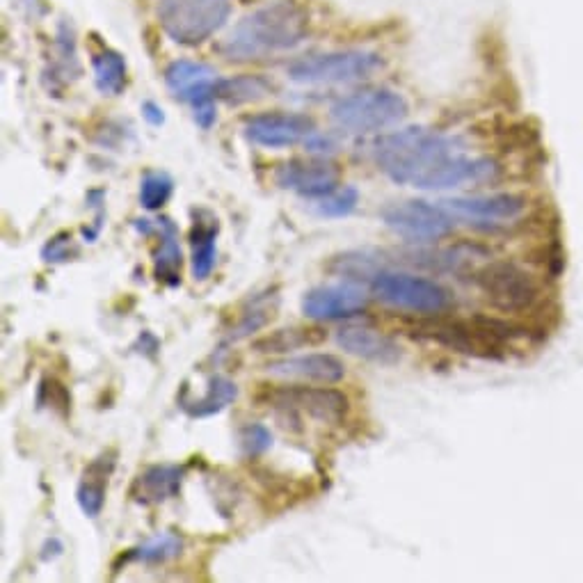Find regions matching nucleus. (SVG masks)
I'll use <instances>...</instances> for the list:
<instances>
[{
  "mask_svg": "<svg viewBox=\"0 0 583 583\" xmlns=\"http://www.w3.org/2000/svg\"><path fill=\"white\" fill-rule=\"evenodd\" d=\"M316 133V122L300 113H266L245 122V138L252 145L282 149L307 142Z\"/></svg>",
  "mask_w": 583,
  "mask_h": 583,
  "instance_id": "obj_11",
  "label": "nucleus"
},
{
  "mask_svg": "<svg viewBox=\"0 0 583 583\" xmlns=\"http://www.w3.org/2000/svg\"><path fill=\"white\" fill-rule=\"evenodd\" d=\"M62 554V542L58 538H51L44 542L42 547V561H53L55 556Z\"/></svg>",
  "mask_w": 583,
  "mask_h": 583,
  "instance_id": "obj_34",
  "label": "nucleus"
},
{
  "mask_svg": "<svg viewBox=\"0 0 583 583\" xmlns=\"http://www.w3.org/2000/svg\"><path fill=\"white\" fill-rule=\"evenodd\" d=\"M231 0H158L165 35L181 46H199L225 26Z\"/></svg>",
  "mask_w": 583,
  "mask_h": 583,
  "instance_id": "obj_5",
  "label": "nucleus"
},
{
  "mask_svg": "<svg viewBox=\"0 0 583 583\" xmlns=\"http://www.w3.org/2000/svg\"><path fill=\"white\" fill-rule=\"evenodd\" d=\"M337 343L346 350V353L362 357L366 362L391 366L401 362V346L387 337V334H380L378 330H371V327L364 325H346L337 332Z\"/></svg>",
  "mask_w": 583,
  "mask_h": 583,
  "instance_id": "obj_16",
  "label": "nucleus"
},
{
  "mask_svg": "<svg viewBox=\"0 0 583 583\" xmlns=\"http://www.w3.org/2000/svg\"><path fill=\"white\" fill-rule=\"evenodd\" d=\"M94 85L103 97H119L126 87V60L113 49H101L92 55Z\"/></svg>",
  "mask_w": 583,
  "mask_h": 583,
  "instance_id": "obj_25",
  "label": "nucleus"
},
{
  "mask_svg": "<svg viewBox=\"0 0 583 583\" xmlns=\"http://www.w3.org/2000/svg\"><path fill=\"white\" fill-rule=\"evenodd\" d=\"M131 350L133 353H140L142 357H147V359H156L158 353H161V341L156 339V334H151L149 330H145V332H140L138 339H135Z\"/></svg>",
  "mask_w": 583,
  "mask_h": 583,
  "instance_id": "obj_32",
  "label": "nucleus"
},
{
  "mask_svg": "<svg viewBox=\"0 0 583 583\" xmlns=\"http://www.w3.org/2000/svg\"><path fill=\"white\" fill-rule=\"evenodd\" d=\"M407 110L410 108L403 94L378 87V90H362L339 99L330 108V119L339 131L378 133L401 124Z\"/></svg>",
  "mask_w": 583,
  "mask_h": 583,
  "instance_id": "obj_3",
  "label": "nucleus"
},
{
  "mask_svg": "<svg viewBox=\"0 0 583 583\" xmlns=\"http://www.w3.org/2000/svg\"><path fill=\"white\" fill-rule=\"evenodd\" d=\"M311 211L321 218H348L350 213H355L359 204V190L353 186L337 188L334 193L325 195L321 199H311Z\"/></svg>",
  "mask_w": 583,
  "mask_h": 583,
  "instance_id": "obj_28",
  "label": "nucleus"
},
{
  "mask_svg": "<svg viewBox=\"0 0 583 583\" xmlns=\"http://www.w3.org/2000/svg\"><path fill=\"white\" fill-rule=\"evenodd\" d=\"M375 165L382 174L417 190L442 193L462 186H481L499 177V167L490 158L467 156L453 135L428 131L423 126L380 135L373 145Z\"/></svg>",
  "mask_w": 583,
  "mask_h": 583,
  "instance_id": "obj_1",
  "label": "nucleus"
},
{
  "mask_svg": "<svg viewBox=\"0 0 583 583\" xmlns=\"http://www.w3.org/2000/svg\"><path fill=\"white\" fill-rule=\"evenodd\" d=\"M218 99L241 106V103L259 101L270 94V83L261 76H236V78H218L215 85Z\"/></svg>",
  "mask_w": 583,
  "mask_h": 583,
  "instance_id": "obj_26",
  "label": "nucleus"
},
{
  "mask_svg": "<svg viewBox=\"0 0 583 583\" xmlns=\"http://www.w3.org/2000/svg\"><path fill=\"white\" fill-rule=\"evenodd\" d=\"M115 467H117V451H103L83 469V476L76 487V501L85 517L97 519L101 515L103 506H106L108 483Z\"/></svg>",
  "mask_w": 583,
  "mask_h": 583,
  "instance_id": "obj_18",
  "label": "nucleus"
},
{
  "mask_svg": "<svg viewBox=\"0 0 583 583\" xmlns=\"http://www.w3.org/2000/svg\"><path fill=\"white\" fill-rule=\"evenodd\" d=\"M273 446V433L263 423H247L238 430V449L245 458H259Z\"/></svg>",
  "mask_w": 583,
  "mask_h": 583,
  "instance_id": "obj_29",
  "label": "nucleus"
},
{
  "mask_svg": "<svg viewBox=\"0 0 583 583\" xmlns=\"http://www.w3.org/2000/svg\"><path fill=\"white\" fill-rule=\"evenodd\" d=\"M371 295L382 305L421 316H439L451 307V293L428 277L401 270H378L369 282Z\"/></svg>",
  "mask_w": 583,
  "mask_h": 583,
  "instance_id": "obj_4",
  "label": "nucleus"
},
{
  "mask_svg": "<svg viewBox=\"0 0 583 583\" xmlns=\"http://www.w3.org/2000/svg\"><path fill=\"white\" fill-rule=\"evenodd\" d=\"M263 403L282 414H307L309 419L327 426H339L350 412V401L339 389L330 387H277L268 389Z\"/></svg>",
  "mask_w": 583,
  "mask_h": 583,
  "instance_id": "obj_8",
  "label": "nucleus"
},
{
  "mask_svg": "<svg viewBox=\"0 0 583 583\" xmlns=\"http://www.w3.org/2000/svg\"><path fill=\"white\" fill-rule=\"evenodd\" d=\"M309 33V14L295 0H275L247 14L222 42L220 53L231 62L263 60L291 51Z\"/></svg>",
  "mask_w": 583,
  "mask_h": 583,
  "instance_id": "obj_2",
  "label": "nucleus"
},
{
  "mask_svg": "<svg viewBox=\"0 0 583 583\" xmlns=\"http://www.w3.org/2000/svg\"><path fill=\"white\" fill-rule=\"evenodd\" d=\"M277 307H279L277 289H266L263 293L252 295V298L245 302L241 316H238V323L229 330L225 346H229V343H238L241 339L252 337V334L263 330V327L277 316Z\"/></svg>",
  "mask_w": 583,
  "mask_h": 583,
  "instance_id": "obj_22",
  "label": "nucleus"
},
{
  "mask_svg": "<svg viewBox=\"0 0 583 583\" xmlns=\"http://www.w3.org/2000/svg\"><path fill=\"white\" fill-rule=\"evenodd\" d=\"M385 227L410 243H437L453 231L455 218L442 204H430L423 199L389 204L380 211Z\"/></svg>",
  "mask_w": 583,
  "mask_h": 583,
  "instance_id": "obj_7",
  "label": "nucleus"
},
{
  "mask_svg": "<svg viewBox=\"0 0 583 583\" xmlns=\"http://www.w3.org/2000/svg\"><path fill=\"white\" fill-rule=\"evenodd\" d=\"M236 396L238 387L234 380H229L227 375H211L202 396L188 398V394H181L179 405L190 419H209L215 417V414L225 412L236 401Z\"/></svg>",
  "mask_w": 583,
  "mask_h": 583,
  "instance_id": "obj_21",
  "label": "nucleus"
},
{
  "mask_svg": "<svg viewBox=\"0 0 583 583\" xmlns=\"http://www.w3.org/2000/svg\"><path fill=\"white\" fill-rule=\"evenodd\" d=\"M165 85L174 97L190 103V108L218 99V94H215L218 74H215L213 67L204 65V62L193 60L172 62L165 71Z\"/></svg>",
  "mask_w": 583,
  "mask_h": 583,
  "instance_id": "obj_14",
  "label": "nucleus"
},
{
  "mask_svg": "<svg viewBox=\"0 0 583 583\" xmlns=\"http://www.w3.org/2000/svg\"><path fill=\"white\" fill-rule=\"evenodd\" d=\"M369 307V295L355 282L316 286L302 298V314L311 321H341Z\"/></svg>",
  "mask_w": 583,
  "mask_h": 583,
  "instance_id": "obj_12",
  "label": "nucleus"
},
{
  "mask_svg": "<svg viewBox=\"0 0 583 583\" xmlns=\"http://www.w3.org/2000/svg\"><path fill=\"white\" fill-rule=\"evenodd\" d=\"M37 403H39V407L49 405L51 410L55 414H60L62 419H67L69 412H71V394L67 391V387L55 378H44L42 382H39Z\"/></svg>",
  "mask_w": 583,
  "mask_h": 583,
  "instance_id": "obj_31",
  "label": "nucleus"
},
{
  "mask_svg": "<svg viewBox=\"0 0 583 583\" xmlns=\"http://www.w3.org/2000/svg\"><path fill=\"white\" fill-rule=\"evenodd\" d=\"M186 474V465H151L142 469L133 481L131 497L140 506H158V503L177 499Z\"/></svg>",
  "mask_w": 583,
  "mask_h": 583,
  "instance_id": "obj_17",
  "label": "nucleus"
},
{
  "mask_svg": "<svg viewBox=\"0 0 583 583\" xmlns=\"http://www.w3.org/2000/svg\"><path fill=\"white\" fill-rule=\"evenodd\" d=\"M190 229V275L195 282H206L218 261L220 222L213 213L199 209Z\"/></svg>",
  "mask_w": 583,
  "mask_h": 583,
  "instance_id": "obj_19",
  "label": "nucleus"
},
{
  "mask_svg": "<svg viewBox=\"0 0 583 583\" xmlns=\"http://www.w3.org/2000/svg\"><path fill=\"white\" fill-rule=\"evenodd\" d=\"M174 193V179L167 172H147L140 181V204L147 211H161Z\"/></svg>",
  "mask_w": 583,
  "mask_h": 583,
  "instance_id": "obj_27",
  "label": "nucleus"
},
{
  "mask_svg": "<svg viewBox=\"0 0 583 583\" xmlns=\"http://www.w3.org/2000/svg\"><path fill=\"white\" fill-rule=\"evenodd\" d=\"M325 339L321 327H284V330L270 332L266 337L252 341V350L261 355H284L305 346H316Z\"/></svg>",
  "mask_w": 583,
  "mask_h": 583,
  "instance_id": "obj_24",
  "label": "nucleus"
},
{
  "mask_svg": "<svg viewBox=\"0 0 583 583\" xmlns=\"http://www.w3.org/2000/svg\"><path fill=\"white\" fill-rule=\"evenodd\" d=\"M382 65L385 62L373 51H332L295 60L286 76L298 85H350L378 74Z\"/></svg>",
  "mask_w": 583,
  "mask_h": 583,
  "instance_id": "obj_6",
  "label": "nucleus"
},
{
  "mask_svg": "<svg viewBox=\"0 0 583 583\" xmlns=\"http://www.w3.org/2000/svg\"><path fill=\"white\" fill-rule=\"evenodd\" d=\"M39 254H42L44 263H69L81 257V247L74 241L71 231H58V234L44 243Z\"/></svg>",
  "mask_w": 583,
  "mask_h": 583,
  "instance_id": "obj_30",
  "label": "nucleus"
},
{
  "mask_svg": "<svg viewBox=\"0 0 583 583\" xmlns=\"http://www.w3.org/2000/svg\"><path fill=\"white\" fill-rule=\"evenodd\" d=\"M439 204H442L455 220L487 222V225L513 222L526 211V199L519 195H508V193L451 197V199H442Z\"/></svg>",
  "mask_w": 583,
  "mask_h": 583,
  "instance_id": "obj_13",
  "label": "nucleus"
},
{
  "mask_svg": "<svg viewBox=\"0 0 583 583\" xmlns=\"http://www.w3.org/2000/svg\"><path fill=\"white\" fill-rule=\"evenodd\" d=\"M183 547H186V542H183L179 533L161 531V533H156L154 538L140 542L138 547L124 551V554L119 556V565L117 563L113 565V572H119L122 567L131 565V563L163 565L167 561H172V558L181 556Z\"/></svg>",
  "mask_w": 583,
  "mask_h": 583,
  "instance_id": "obj_23",
  "label": "nucleus"
},
{
  "mask_svg": "<svg viewBox=\"0 0 583 583\" xmlns=\"http://www.w3.org/2000/svg\"><path fill=\"white\" fill-rule=\"evenodd\" d=\"M263 371L282 380H305L318 385H337L346 375V366L330 353H309L300 357L277 359L263 366Z\"/></svg>",
  "mask_w": 583,
  "mask_h": 583,
  "instance_id": "obj_15",
  "label": "nucleus"
},
{
  "mask_svg": "<svg viewBox=\"0 0 583 583\" xmlns=\"http://www.w3.org/2000/svg\"><path fill=\"white\" fill-rule=\"evenodd\" d=\"M275 183L300 197L321 199L341 186V170L337 163L327 161L325 156L293 158V161L277 167Z\"/></svg>",
  "mask_w": 583,
  "mask_h": 583,
  "instance_id": "obj_10",
  "label": "nucleus"
},
{
  "mask_svg": "<svg viewBox=\"0 0 583 583\" xmlns=\"http://www.w3.org/2000/svg\"><path fill=\"white\" fill-rule=\"evenodd\" d=\"M158 222V234L161 241L154 250V277L158 282L177 289L181 284V266H183V252L179 243V227L174 225L172 218L161 215Z\"/></svg>",
  "mask_w": 583,
  "mask_h": 583,
  "instance_id": "obj_20",
  "label": "nucleus"
},
{
  "mask_svg": "<svg viewBox=\"0 0 583 583\" xmlns=\"http://www.w3.org/2000/svg\"><path fill=\"white\" fill-rule=\"evenodd\" d=\"M474 284L494 309L515 314L538 300V284L524 268L508 261L487 263L474 275Z\"/></svg>",
  "mask_w": 583,
  "mask_h": 583,
  "instance_id": "obj_9",
  "label": "nucleus"
},
{
  "mask_svg": "<svg viewBox=\"0 0 583 583\" xmlns=\"http://www.w3.org/2000/svg\"><path fill=\"white\" fill-rule=\"evenodd\" d=\"M142 115H145L147 122L151 126H161L165 124V113H163V108L158 106V103L154 101H145L142 103Z\"/></svg>",
  "mask_w": 583,
  "mask_h": 583,
  "instance_id": "obj_33",
  "label": "nucleus"
}]
</instances>
